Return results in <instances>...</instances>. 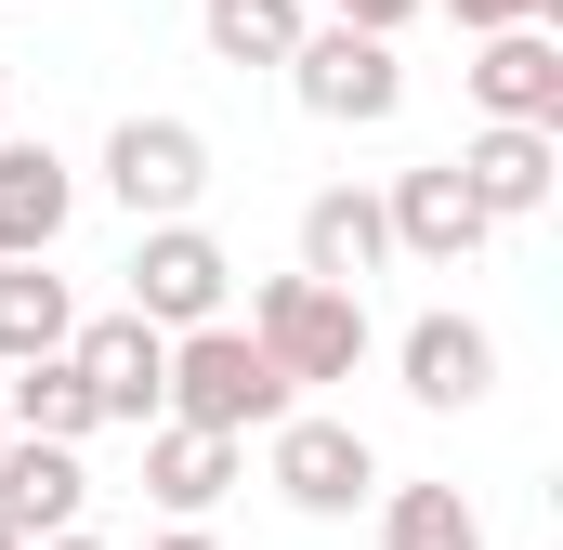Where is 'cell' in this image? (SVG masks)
I'll list each match as a JSON object with an SVG mask.
<instances>
[{
    "label": "cell",
    "instance_id": "obj_21",
    "mask_svg": "<svg viewBox=\"0 0 563 550\" xmlns=\"http://www.w3.org/2000/svg\"><path fill=\"white\" fill-rule=\"evenodd\" d=\"M407 13H420V0H328V26H354V40H394Z\"/></svg>",
    "mask_w": 563,
    "mask_h": 550
},
{
    "label": "cell",
    "instance_id": "obj_5",
    "mask_svg": "<svg viewBox=\"0 0 563 550\" xmlns=\"http://www.w3.org/2000/svg\"><path fill=\"white\" fill-rule=\"evenodd\" d=\"M223 288H236V263H223V237H210V223H144L132 301H119V315H144L157 341H184V328H210V315H223Z\"/></svg>",
    "mask_w": 563,
    "mask_h": 550
},
{
    "label": "cell",
    "instance_id": "obj_6",
    "mask_svg": "<svg viewBox=\"0 0 563 550\" xmlns=\"http://www.w3.org/2000/svg\"><path fill=\"white\" fill-rule=\"evenodd\" d=\"M276 498H288V512H314V525L367 512V498H380V446H367L354 419L288 407V419H276Z\"/></svg>",
    "mask_w": 563,
    "mask_h": 550
},
{
    "label": "cell",
    "instance_id": "obj_22",
    "mask_svg": "<svg viewBox=\"0 0 563 550\" xmlns=\"http://www.w3.org/2000/svg\"><path fill=\"white\" fill-rule=\"evenodd\" d=\"M144 550H223V538H210V525H170V538H144Z\"/></svg>",
    "mask_w": 563,
    "mask_h": 550
},
{
    "label": "cell",
    "instance_id": "obj_26",
    "mask_svg": "<svg viewBox=\"0 0 563 550\" xmlns=\"http://www.w3.org/2000/svg\"><path fill=\"white\" fill-rule=\"evenodd\" d=\"M0 79H13V66H0Z\"/></svg>",
    "mask_w": 563,
    "mask_h": 550
},
{
    "label": "cell",
    "instance_id": "obj_12",
    "mask_svg": "<svg viewBox=\"0 0 563 550\" xmlns=\"http://www.w3.org/2000/svg\"><path fill=\"white\" fill-rule=\"evenodd\" d=\"M445 170L472 184L485 223H525V210H551V184H563V132H472Z\"/></svg>",
    "mask_w": 563,
    "mask_h": 550
},
{
    "label": "cell",
    "instance_id": "obj_8",
    "mask_svg": "<svg viewBox=\"0 0 563 550\" xmlns=\"http://www.w3.org/2000/svg\"><path fill=\"white\" fill-rule=\"evenodd\" d=\"M472 106H485V132H563V40L551 26H498V40H472Z\"/></svg>",
    "mask_w": 563,
    "mask_h": 550
},
{
    "label": "cell",
    "instance_id": "obj_7",
    "mask_svg": "<svg viewBox=\"0 0 563 550\" xmlns=\"http://www.w3.org/2000/svg\"><path fill=\"white\" fill-rule=\"evenodd\" d=\"M66 367H79L92 419H132V432H157V419H170V341H157L144 315H79Z\"/></svg>",
    "mask_w": 563,
    "mask_h": 550
},
{
    "label": "cell",
    "instance_id": "obj_15",
    "mask_svg": "<svg viewBox=\"0 0 563 550\" xmlns=\"http://www.w3.org/2000/svg\"><path fill=\"white\" fill-rule=\"evenodd\" d=\"M79 498H92L79 446H26V432L0 446V525H13L26 550H40V538H66V525H79Z\"/></svg>",
    "mask_w": 563,
    "mask_h": 550
},
{
    "label": "cell",
    "instance_id": "obj_20",
    "mask_svg": "<svg viewBox=\"0 0 563 550\" xmlns=\"http://www.w3.org/2000/svg\"><path fill=\"white\" fill-rule=\"evenodd\" d=\"M445 13H459V26H472V40H498V26H551L563 0H445Z\"/></svg>",
    "mask_w": 563,
    "mask_h": 550
},
{
    "label": "cell",
    "instance_id": "obj_17",
    "mask_svg": "<svg viewBox=\"0 0 563 550\" xmlns=\"http://www.w3.org/2000/svg\"><path fill=\"white\" fill-rule=\"evenodd\" d=\"M0 419L26 432V446H92L106 419H92V394H79V367L66 354H40V367H13V394H0Z\"/></svg>",
    "mask_w": 563,
    "mask_h": 550
},
{
    "label": "cell",
    "instance_id": "obj_3",
    "mask_svg": "<svg viewBox=\"0 0 563 550\" xmlns=\"http://www.w3.org/2000/svg\"><path fill=\"white\" fill-rule=\"evenodd\" d=\"M106 197H119L132 223H197V197H210V132H197V119H119V132H106Z\"/></svg>",
    "mask_w": 563,
    "mask_h": 550
},
{
    "label": "cell",
    "instance_id": "obj_23",
    "mask_svg": "<svg viewBox=\"0 0 563 550\" xmlns=\"http://www.w3.org/2000/svg\"><path fill=\"white\" fill-rule=\"evenodd\" d=\"M40 550H106V538H92V525H66V538H40Z\"/></svg>",
    "mask_w": 563,
    "mask_h": 550
},
{
    "label": "cell",
    "instance_id": "obj_9",
    "mask_svg": "<svg viewBox=\"0 0 563 550\" xmlns=\"http://www.w3.org/2000/svg\"><path fill=\"white\" fill-rule=\"evenodd\" d=\"M380 223H394V250H407V263H445V275H459L485 237H498L445 157H420V170H394V184H380Z\"/></svg>",
    "mask_w": 563,
    "mask_h": 550
},
{
    "label": "cell",
    "instance_id": "obj_24",
    "mask_svg": "<svg viewBox=\"0 0 563 550\" xmlns=\"http://www.w3.org/2000/svg\"><path fill=\"white\" fill-rule=\"evenodd\" d=\"M0 550H26V538H13V525H0Z\"/></svg>",
    "mask_w": 563,
    "mask_h": 550
},
{
    "label": "cell",
    "instance_id": "obj_14",
    "mask_svg": "<svg viewBox=\"0 0 563 550\" xmlns=\"http://www.w3.org/2000/svg\"><path fill=\"white\" fill-rule=\"evenodd\" d=\"M394 367H407L420 407H485V394H498V341H485L472 315H420V328L394 341Z\"/></svg>",
    "mask_w": 563,
    "mask_h": 550
},
{
    "label": "cell",
    "instance_id": "obj_2",
    "mask_svg": "<svg viewBox=\"0 0 563 550\" xmlns=\"http://www.w3.org/2000/svg\"><path fill=\"white\" fill-rule=\"evenodd\" d=\"M250 341H263V367H276L288 394L301 381H354L367 367V301L354 288H314V275H263L250 288Z\"/></svg>",
    "mask_w": 563,
    "mask_h": 550
},
{
    "label": "cell",
    "instance_id": "obj_25",
    "mask_svg": "<svg viewBox=\"0 0 563 550\" xmlns=\"http://www.w3.org/2000/svg\"><path fill=\"white\" fill-rule=\"evenodd\" d=\"M0 446H13V419H0Z\"/></svg>",
    "mask_w": 563,
    "mask_h": 550
},
{
    "label": "cell",
    "instance_id": "obj_10",
    "mask_svg": "<svg viewBox=\"0 0 563 550\" xmlns=\"http://www.w3.org/2000/svg\"><path fill=\"white\" fill-rule=\"evenodd\" d=\"M66 223H79V170L40 132H0V263H53Z\"/></svg>",
    "mask_w": 563,
    "mask_h": 550
},
{
    "label": "cell",
    "instance_id": "obj_18",
    "mask_svg": "<svg viewBox=\"0 0 563 550\" xmlns=\"http://www.w3.org/2000/svg\"><path fill=\"white\" fill-rule=\"evenodd\" d=\"M380 550H485V512L459 485H380Z\"/></svg>",
    "mask_w": 563,
    "mask_h": 550
},
{
    "label": "cell",
    "instance_id": "obj_13",
    "mask_svg": "<svg viewBox=\"0 0 563 550\" xmlns=\"http://www.w3.org/2000/svg\"><path fill=\"white\" fill-rule=\"evenodd\" d=\"M236 472H250V446H223V432H184V419L144 432V498H157L170 525H210V512L236 498Z\"/></svg>",
    "mask_w": 563,
    "mask_h": 550
},
{
    "label": "cell",
    "instance_id": "obj_4",
    "mask_svg": "<svg viewBox=\"0 0 563 550\" xmlns=\"http://www.w3.org/2000/svg\"><path fill=\"white\" fill-rule=\"evenodd\" d=\"M288 92H301L328 132H380V119L407 106V66H394V40H354V26H301V53H288Z\"/></svg>",
    "mask_w": 563,
    "mask_h": 550
},
{
    "label": "cell",
    "instance_id": "obj_19",
    "mask_svg": "<svg viewBox=\"0 0 563 550\" xmlns=\"http://www.w3.org/2000/svg\"><path fill=\"white\" fill-rule=\"evenodd\" d=\"M197 26H210V53H223V66H288L314 13H301V0H197Z\"/></svg>",
    "mask_w": 563,
    "mask_h": 550
},
{
    "label": "cell",
    "instance_id": "obj_16",
    "mask_svg": "<svg viewBox=\"0 0 563 550\" xmlns=\"http://www.w3.org/2000/svg\"><path fill=\"white\" fill-rule=\"evenodd\" d=\"M66 341H79L66 275L53 263H0V367H40V354H66Z\"/></svg>",
    "mask_w": 563,
    "mask_h": 550
},
{
    "label": "cell",
    "instance_id": "obj_11",
    "mask_svg": "<svg viewBox=\"0 0 563 550\" xmlns=\"http://www.w3.org/2000/svg\"><path fill=\"white\" fill-rule=\"evenodd\" d=\"M380 263H394V223H380L367 184L301 197V275H314V288H354V301H367V275H380Z\"/></svg>",
    "mask_w": 563,
    "mask_h": 550
},
{
    "label": "cell",
    "instance_id": "obj_1",
    "mask_svg": "<svg viewBox=\"0 0 563 550\" xmlns=\"http://www.w3.org/2000/svg\"><path fill=\"white\" fill-rule=\"evenodd\" d=\"M288 407H301V394L263 367V341H250L236 315H210V328H184V341H170V419H184V432L250 446V432H276Z\"/></svg>",
    "mask_w": 563,
    "mask_h": 550
}]
</instances>
